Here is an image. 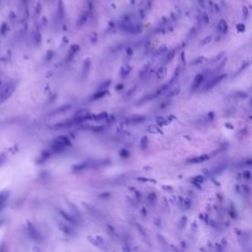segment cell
<instances>
[{
	"label": "cell",
	"instance_id": "obj_23",
	"mask_svg": "<svg viewBox=\"0 0 252 252\" xmlns=\"http://www.w3.org/2000/svg\"><path fill=\"white\" fill-rule=\"evenodd\" d=\"M148 131H150V132H152V133H158L159 129H158L156 126L152 125V126H150V127H148Z\"/></svg>",
	"mask_w": 252,
	"mask_h": 252
},
{
	"label": "cell",
	"instance_id": "obj_8",
	"mask_svg": "<svg viewBox=\"0 0 252 252\" xmlns=\"http://www.w3.org/2000/svg\"><path fill=\"white\" fill-rule=\"evenodd\" d=\"M88 16H89V13L87 11H84L82 13V15H81V17H80V20H79V22H78V25H79V26H82V25H84L85 23H86V21L88 19Z\"/></svg>",
	"mask_w": 252,
	"mask_h": 252
},
{
	"label": "cell",
	"instance_id": "obj_25",
	"mask_svg": "<svg viewBox=\"0 0 252 252\" xmlns=\"http://www.w3.org/2000/svg\"><path fill=\"white\" fill-rule=\"evenodd\" d=\"M236 29L238 30L239 32H244V30H245V26H244L243 24H238L236 26Z\"/></svg>",
	"mask_w": 252,
	"mask_h": 252
},
{
	"label": "cell",
	"instance_id": "obj_18",
	"mask_svg": "<svg viewBox=\"0 0 252 252\" xmlns=\"http://www.w3.org/2000/svg\"><path fill=\"white\" fill-rule=\"evenodd\" d=\"M7 161V157H6V155L5 154H3V153H1L0 154V166H1L4 162Z\"/></svg>",
	"mask_w": 252,
	"mask_h": 252
},
{
	"label": "cell",
	"instance_id": "obj_1",
	"mask_svg": "<svg viewBox=\"0 0 252 252\" xmlns=\"http://www.w3.org/2000/svg\"><path fill=\"white\" fill-rule=\"evenodd\" d=\"M16 86L14 84H6L1 90H0V105L2 102H6L8 99L13 95L14 91H15Z\"/></svg>",
	"mask_w": 252,
	"mask_h": 252
},
{
	"label": "cell",
	"instance_id": "obj_12",
	"mask_svg": "<svg viewBox=\"0 0 252 252\" xmlns=\"http://www.w3.org/2000/svg\"><path fill=\"white\" fill-rule=\"evenodd\" d=\"M57 141H59L60 143H62L63 145H65V146H67V145H70V143H69V139L67 137H65V136H60V137H58L57 139H56Z\"/></svg>",
	"mask_w": 252,
	"mask_h": 252
},
{
	"label": "cell",
	"instance_id": "obj_28",
	"mask_svg": "<svg viewBox=\"0 0 252 252\" xmlns=\"http://www.w3.org/2000/svg\"><path fill=\"white\" fill-rule=\"evenodd\" d=\"M203 21L205 24H208L209 23V17H208V14L207 13H204L203 14Z\"/></svg>",
	"mask_w": 252,
	"mask_h": 252
},
{
	"label": "cell",
	"instance_id": "obj_21",
	"mask_svg": "<svg viewBox=\"0 0 252 252\" xmlns=\"http://www.w3.org/2000/svg\"><path fill=\"white\" fill-rule=\"evenodd\" d=\"M111 84V81H109V80H108V81H105V82L104 84H102L101 86H100V90H102V89H106Z\"/></svg>",
	"mask_w": 252,
	"mask_h": 252
},
{
	"label": "cell",
	"instance_id": "obj_7",
	"mask_svg": "<svg viewBox=\"0 0 252 252\" xmlns=\"http://www.w3.org/2000/svg\"><path fill=\"white\" fill-rule=\"evenodd\" d=\"M218 29L223 34H226V32H228V24H226V22L225 20H221V21H220L219 25H218Z\"/></svg>",
	"mask_w": 252,
	"mask_h": 252
},
{
	"label": "cell",
	"instance_id": "obj_6",
	"mask_svg": "<svg viewBox=\"0 0 252 252\" xmlns=\"http://www.w3.org/2000/svg\"><path fill=\"white\" fill-rule=\"evenodd\" d=\"M203 79H204V76L202 75V74H198V75H197L196 77H195L194 83H193V85H192V89H193V90L200 86L201 83L203 82Z\"/></svg>",
	"mask_w": 252,
	"mask_h": 252
},
{
	"label": "cell",
	"instance_id": "obj_2",
	"mask_svg": "<svg viewBox=\"0 0 252 252\" xmlns=\"http://www.w3.org/2000/svg\"><path fill=\"white\" fill-rule=\"evenodd\" d=\"M27 232L28 235L31 236V238H33L35 240H40L41 239V235L38 233V232L34 228L33 225H31L30 223H27Z\"/></svg>",
	"mask_w": 252,
	"mask_h": 252
},
{
	"label": "cell",
	"instance_id": "obj_10",
	"mask_svg": "<svg viewBox=\"0 0 252 252\" xmlns=\"http://www.w3.org/2000/svg\"><path fill=\"white\" fill-rule=\"evenodd\" d=\"M108 93L106 91H100V92H98L97 94H95L93 97H92V100H99V99H101L104 96Z\"/></svg>",
	"mask_w": 252,
	"mask_h": 252
},
{
	"label": "cell",
	"instance_id": "obj_4",
	"mask_svg": "<svg viewBox=\"0 0 252 252\" xmlns=\"http://www.w3.org/2000/svg\"><path fill=\"white\" fill-rule=\"evenodd\" d=\"M226 77V74H223V75H221V76H218V77L214 78V79H213L211 82L207 85V88H206V90H210V89L214 88L216 85H218L220 82H222V81L225 79Z\"/></svg>",
	"mask_w": 252,
	"mask_h": 252
},
{
	"label": "cell",
	"instance_id": "obj_32",
	"mask_svg": "<svg viewBox=\"0 0 252 252\" xmlns=\"http://www.w3.org/2000/svg\"><path fill=\"white\" fill-rule=\"evenodd\" d=\"M195 180H197L198 182H203L204 178H203V176L199 175V176H196V177H195Z\"/></svg>",
	"mask_w": 252,
	"mask_h": 252
},
{
	"label": "cell",
	"instance_id": "obj_24",
	"mask_svg": "<svg viewBox=\"0 0 252 252\" xmlns=\"http://www.w3.org/2000/svg\"><path fill=\"white\" fill-rule=\"evenodd\" d=\"M211 40H212V37H211V35H208L207 38H205L204 40H203V41H202V44H208L209 42L211 41Z\"/></svg>",
	"mask_w": 252,
	"mask_h": 252
},
{
	"label": "cell",
	"instance_id": "obj_15",
	"mask_svg": "<svg viewBox=\"0 0 252 252\" xmlns=\"http://www.w3.org/2000/svg\"><path fill=\"white\" fill-rule=\"evenodd\" d=\"M70 108H71V105H64V106H62V108H59L58 109H56V111H53V112H52V114H55V113H59V112L65 111H67V109Z\"/></svg>",
	"mask_w": 252,
	"mask_h": 252
},
{
	"label": "cell",
	"instance_id": "obj_9",
	"mask_svg": "<svg viewBox=\"0 0 252 252\" xmlns=\"http://www.w3.org/2000/svg\"><path fill=\"white\" fill-rule=\"evenodd\" d=\"M175 50H170V51L168 53V55L165 56V63L170 62V61H172V60L173 59V57H175Z\"/></svg>",
	"mask_w": 252,
	"mask_h": 252
},
{
	"label": "cell",
	"instance_id": "obj_5",
	"mask_svg": "<svg viewBox=\"0 0 252 252\" xmlns=\"http://www.w3.org/2000/svg\"><path fill=\"white\" fill-rule=\"evenodd\" d=\"M209 158H208V156L207 155H202V156H199V157H195V158H192L191 159H189V162H191V164H199V162H203L205 161H207Z\"/></svg>",
	"mask_w": 252,
	"mask_h": 252
},
{
	"label": "cell",
	"instance_id": "obj_11",
	"mask_svg": "<svg viewBox=\"0 0 252 252\" xmlns=\"http://www.w3.org/2000/svg\"><path fill=\"white\" fill-rule=\"evenodd\" d=\"M60 215L62 216L63 218H64L65 220H67V221L68 222H71L72 223H75V220H74L72 217H71V216H69V215H67V213H65V212H63V211H61L60 212Z\"/></svg>",
	"mask_w": 252,
	"mask_h": 252
},
{
	"label": "cell",
	"instance_id": "obj_16",
	"mask_svg": "<svg viewBox=\"0 0 252 252\" xmlns=\"http://www.w3.org/2000/svg\"><path fill=\"white\" fill-rule=\"evenodd\" d=\"M166 50V47L165 45H162L161 47H159V49H157V51L155 52V55L157 56V55H159V54H162V53H165Z\"/></svg>",
	"mask_w": 252,
	"mask_h": 252
},
{
	"label": "cell",
	"instance_id": "obj_29",
	"mask_svg": "<svg viewBox=\"0 0 252 252\" xmlns=\"http://www.w3.org/2000/svg\"><path fill=\"white\" fill-rule=\"evenodd\" d=\"M35 41L37 42V44H40L41 42V35L40 34H37L35 35Z\"/></svg>",
	"mask_w": 252,
	"mask_h": 252
},
{
	"label": "cell",
	"instance_id": "obj_31",
	"mask_svg": "<svg viewBox=\"0 0 252 252\" xmlns=\"http://www.w3.org/2000/svg\"><path fill=\"white\" fill-rule=\"evenodd\" d=\"M178 92H179V89H178V88H176V89H175V90H173V91L170 92L169 96H175L176 94H178Z\"/></svg>",
	"mask_w": 252,
	"mask_h": 252
},
{
	"label": "cell",
	"instance_id": "obj_33",
	"mask_svg": "<svg viewBox=\"0 0 252 252\" xmlns=\"http://www.w3.org/2000/svg\"><path fill=\"white\" fill-rule=\"evenodd\" d=\"M243 175L245 176L246 178H250V172H244Z\"/></svg>",
	"mask_w": 252,
	"mask_h": 252
},
{
	"label": "cell",
	"instance_id": "obj_3",
	"mask_svg": "<svg viewBox=\"0 0 252 252\" xmlns=\"http://www.w3.org/2000/svg\"><path fill=\"white\" fill-rule=\"evenodd\" d=\"M10 192L8 190H3L0 192V212L6 207V203L8 201Z\"/></svg>",
	"mask_w": 252,
	"mask_h": 252
},
{
	"label": "cell",
	"instance_id": "obj_19",
	"mask_svg": "<svg viewBox=\"0 0 252 252\" xmlns=\"http://www.w3.org/2000/svg\"><path fill=\"white\" fill-rule=\"evenodd\" d=\"M158 77L159 78H164L165 75V68H161L159 69V71H158Z\"/></svg>",
	"mask_w": 252,
	"mask_h": 252
},
{
	"label": "cell",
	"instance_id": "obj_30",
	"mask_svg": "<svg viewBox=\"0 0 252 252\" xmlns=\"http://www.w3.org/2000/svg\"><path fill=\"white\" fill-rule=\"evenodd\" d=\"M242 10H243V15L245 16V18H247V16H248V9H247V7H246V6H243V7H242Z\"/></svg>",
	"mask_w": 252,
	"mask_h": 252
},
{
	"label": "cell",
	"instance_id": "obj_14",
	"mask_svg": "<svg viewBox=\"0 0 252 252\" xmlns=\"http://www.w3.org/2000/svg\"><path fill=\"white\" fill-rule=\"evenodd\" d=\"M129 71H130V67H129V66H127V65L123 66L122 69H121V77H122V78L125 77V76L127 75V74L129 73Z\"/></svg>",
	"mask_w": 252,
	"mask_h": 252
},
{
	"label": "cell",
	"instance_id": "obj_17",
	"mask_svg": "<svg viewBox=\"0 0 252 252\" xmlns=\"http://www.w3.org/2000/svg\"><path fill=\"white\" fill-rule=\"evenodd\" d=\"M141 146L143 149H146L148 146V138L146 136H144L143 138L141 139Z\"/></svg>",
	"mask_w": 252,
	"mask_h": 252
},
{
	"label": "cell",
	"instance_id": "obj_26",
	"mask_svg": "<svg viewBox=\"0 0 252 252\" xmlns=\"http://www.w3.org/2000/svg\"><path fill=\"white\" fill-rule=\"evenodd\" d=\"M104 117H106V113L105 112H104V113H101V114H99V115H97V116H95V118L96 119H102Z\"/></svg>",
	"mask_w": 252,
	"mask_h": 252
},
{
	"label": "cell",
	"instance_id": "obj_27",
	"mask_svg": "<svg viewBox=\"0 0 252 252\" xmlns=\"http://www.w3.org/2000/svg\"><path fill=\"white\" fill-rule=\"evenodd\" d=\"M157 122L159 124H161V125H162V124H165V117H159L157 119Z\"/></svg>",
	"mask_w": 252,
	"mask_h": 252
},
{
	"label": "cell",
	"instance_id": "obj_13",
	"mask_svg": "<svg viewBox=\"0 0 252 252\" xmlns=\"http://www.w3.org/2000/svg\"><path fill=\"white\" fill-rule=\"evenodd\" d=\"M150 67H151V62H147V64H145V65L141 68V72H140L141 75H142V74L147 73L148 71L150 70Z\"/></svg>",
	"mask_w": 252,
	"mask_h": 252
},
{
	"label": "cell",
	"instance_id": "obj_22",
	"mask_svg": "<svg viewBox=\"0 0 252 252\" xmlns=\"http://www.w3.org/2000/svg\"><path fill=\"white\" fill-rule=\"evenodd\" d=\"M58 11H59L58 13H59L60 17H62V15H63V5H62L61 1L58 2Z\"/></svg>",
	"mask_w": 252,
	"mask_h": 252
},
{
	"label": "cell",
	"instance_id": "obj_20",
	"mask_svg": "<svg viewBox=\"0 0 252 252\" xmlns=\"http://www.w3.org/2000/svg\"><path fill=\"white\" fill-rule=\"evenodd\" d=\"M204 60H205L204 57H198L197 59H195L194 61H193V64H194V65H196V64H201V63L204 62Z\"/></svg>",
	"mask_w": 252,
	"mask_h": 252
}]
</instances>
